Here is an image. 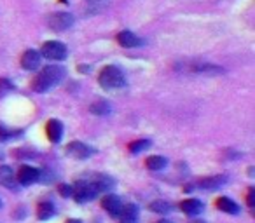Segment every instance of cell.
Here are the masks:
<instances>
[{
	"mask_svg": "<svg viewBox=\"0 0 255 223\" xmlns=\"http://www.w3.org/2000/svg\"><path fill=\"white\" fill-rule=\"evenodd\" d=\"M63 77H65L63 68L51 65V67H46L44 70H40L39 74L35 75V78H33V82H32V87H33V91H37V92H47Z\"/></svg>",
	"mask_w": 255,
	"mask_h": 223,
	"instance_id": "cell-1",
	"label": "cell"
},
{
	"mask_svg": "<svg viewBox=\"0 0 255 223\" xmlns=\"http://www.w3.org/2000/svg\"><path fill=\"white\" fill-rule=\"evenodd\" d=\"M98 82L103 89L114 91L124 85V75L117 67H105L98 75Z\"/></svg>",
	"mask_w": 255,
	"mask_h": 223,
	"instance_id": "cell-2",
	"label": "cell"
},
{
	"mask_svg": "<svg viewBox=\"0 0 255 223\" xmlns=\"http://www.w3.org/2000/svg\"><path fill=\"white\" fill-rule=\"evenodd\" d=\"M72 195L77 202H88L98 195V188L93 181H77L72 187Z\"/></svg>",
	"mask_w": 255,
	"mask_h": 223,
	"instance_id": "cell-3",
	"label": "cell"
},
{
	"mask_svg": "<svg viewBox=\"0 0 255 223\" xmlns=\"http://www.w3.org/2000/svg\"><path fill=\"white\" fill-rule=\"evenodd\" d=\"M42 56L49 58V60L61 61L67 58V47L65 44L58 42V40H49L42 46Z\"/></svg>",
	"mask_w": 255,
	"mask_h": 223,
	"instance_id": "cell-4",
	"label": "cell"
},
{
	"mask_svg": "<svg viewBox=\"0 0 255 223\" xmlns=\"http://www.w3.org/2000/svg\"><path fill=\"white\" fill-rule=\"evenodd\" d=\"M47 23L54 32H63V30L70 28L74 25V16L68 14V12H54V14L49 16Z\"/></svg>",
	"mask_w": 255,
	"mask_h": 223,
	"instance_id": "cell-5",
	"label": "cell"
},
{
	"mask_svg": "<svg viewBox=\"0 0 255 223\" xmlns=\"http://www.w3.org/2000/svg\"><path fill=\"white\" fill-rule=\"evenodd\" d=\"M67 153L74 159H88L93 153V149L82 142H72L67 145Z\"/></svg>",
	"mask_w": 255,
	"mask_h": 223,
	"instance_id": "cell-6",
	"label": "cell"
},
{
	"mask_svg": "<svg viewBox=\"0 0 255 223\" xmlns=\"http://www.w3.org/2000/svg\"><path fill=\"white\" fill-rule=\"evenodd\" d=\"M40 176V171L37 167H32V166H21V169L18 171V181L25 187L28 185L35 183Z\"/></svg>",
	"mask_w": 255,
	"mask_h": 223,
	"instance_id": "cell-7",
	"label": "cell"
},
{
	"mask_svg": "<svg viewBox=\"0 0 255 223\" xmlns=\"http://www.w3.org/2000/svg\"><path fill=\"white\" fill-rule=\"evenodd\" d=\"M102 208L109 213L110 216H119L121 209H123V202L117 195L114 194H107L105 197L102 199Z\"/></svg>",
	"mask_w": 255,
	"mask_h": 223,
	"instance_id": "cell-8",
	"label": "cell"
},
{
	"mask_svg": "<svg viewBox=\"0 0 255 223\" xmlns=\"http://www.w3.org/2000/svg\"><path fill=\"white\" fill-rule=\"evenodd\" d=\"M46 133H47V138L51 140L53 143H58L63 136V124L56 119H51L46 126Z\"/></svg>",
	"mask_w": 255,
	"mask_h": 223,
	"instance_id": "cell-9",
	"label": "cell"
},
{
	"mask_svg": "<svg viewBox=\"0 0 255 223\" xmlns=\"http://www.w3.org/2000/svg\"><path fill=\"white\" fill-rule=\"evenodd\" d=\"M39 65H40V54L37 51L30 49L21 56V67L25 70H35Z\"/></svg>",
	"mask_w": 255,
	"mask_h": 223,
	"instance_id": "cell-10",
	"label": "cell"
},
{
	"mask_svg": "<svg viewBox=\"0 0 255 223\" xmlns=\"http://www.w3.org/2000/svg\"><path fill=\"white\" fill-rule=\"evenodd\" d=\"M180 209L189 216H196L203 211V202L198 201V199H185V201L180 202Z\"/></svg>",
	"mask_w": 255,
	"mask_h": 223,
	"instance_id": "cell-11",
	"label": "cell"
},
{
	"mask_svg": "<svg viewBox=\"0 0 255 223\" xmlns=\"http://www.w3.org/2000/svg\"><path fill=\"white\" fill-rule=\"evenodd\" d=\"M119 216H121V223H136V220H138V208L135 204L124 206L121 209Z\"/></svg>",
	"mask_w": 255,
	"mask_h": 223,
	"instance_id": "cell-12",
	"label": "cell"
},
{
	"mask_svg": "<svg viewBox=\"0 0 255 223\" xmlns=\"http://www.w3.org/2000/svg\"><path fill=\"white\" fill-rule=\"evenodd\" d=\"M117 42L123 47H138L140 44H142V40L131 32H121L119 35H117Z\"/></svg>",
	"mask_w": 255,
	"mask_h": 223,
	"instance_id": "cell-13",
	"label": "cell"
},
{
	"mask_svg": "<svg viewBox=\"0 0 255 223\" xmlns=\"http://www.w3.org/2000/svg\"><path fill=\"white\" fill-rule=\"evenodd\" d=\"M16 178L14 173L9 166H0V185H4L7 188H14L16 187Z\"/></svg>",
	"mask_w": 255,
	"mask_h": 223,
	"instance_id": "cell-14",
	"label": "cell"
},
{
	"mask_svg": "<svg viewBox=\"0 0 255 223\" xmlns=\"http://www.w3.org/2000/svg\"><path fill=\"white\" fill-rule=\"evenodd\" d=\"M217 208H219L220 211H224V213H229V215H238V213H240V206H238L234 201H231V199H227V197H219V199H217Z\"/></svg>",
	"mask_w": 255,
	"mask_h": 223,
	"instance_id": "cell-15",
	"label": "cell"
},
{
	"mask_svg": "<svg viewBox=\"0 0 255 223\" xmlns=\"http://www.w3.org/2000/svg\"><path fill=\"white\" fill-rule=\"evenodd\" d=\"M147 167H149L150 171H161V169H164L166 167V164H168V160L164 159V157H161V155H152V157H149L147 159Z\"/></svg>",
	"mask_w": 255,
	"mask_h": 223,
	"instance_id": "cell-16",
	"label": "cell"
},
{
	"mask_svg": "<svg viewBox=\"0 0 255 223\" xmlns=\"http://www.w3.org/2000/svg\"><path fill=\"white\" fill-rule=\"evenodd\" d=\"M226 183V176H213V178H205L199 181L201 188H219Z\"/></svg>",
	"mask_w": 255,
	"mask_h": 223,
	"instance_id": "cell-17",
	"label": "cell"
},
{
	"mask_svg": "<svg viewBox=\"0 0 255 223\" xmlns=\"http://www.w3.org/2000/svg\"><path fill=\"white\" fill-rule=\"evenodd\" d=\"M54 215V206L51 202H40L37 208V216L39 220H49Z\"/></svg>",
	"mask_w": 255,
	"mask_h": 223,
	"instance_id": "cell-18",
	"label": "cell"
},
{
	"mask_svg": "<svg viewBox=\"0 0 255 223\" xmlns=\"http://www.w3.org/2000/svg\"><path fill=\"white\" fill-rule=\"evenodd\" d=\"M91 112L95 115H107L112 112V106H110V103H107V101H96L91 105Z\"/></svg>",
	"mask_w": 255,
	"mask_h": 223,
	"instance_id": "cell-19",
	"label": "cell"
},
{
	"mask_svg": "<svg viewBox=\"0 0 255 223\" xmlns=\"http://www.w3.org/2000/svg\"><path fill=\"white\" fill-rule=\"evenodd\" d=\"M93 183L96 185L98 192H105V190H109V188L114 187V180L109 176H98L96 178V181H93Z\"/></svg>",
	"mask_w": 255,
	"mask_h": 223,
	"instance_id": "cell-20",
	"label": "cell"
},
{
	"mask_svg": "<svg viewBox=\"0 0 255 223\" xmlns=\"http://www.w3.org/2000/svg\"><path fill=\"white\" fill-rule=\"evenodd\" d=\"M149 209L150 211H154V213H170L171 211V204L170 202H166V201H154L152 204L149 206Z\"/></svg>",
	"mask_w": 255,
	"mask_h": 223,
	"instance_id": "cell-21",
	"label": "cell"
},
{
	"mask_svg": "<svg viewBox=\"0 0 255 223\" xmlns=\"http://www.w3.org/2000/svg\"><path fill=\"white\" fill-rule=\"evenodd\" d=\"M150 142L149 140H136V142H133L131 145H129V152L131 153H140L142 150L149 149Z\"/></svg>",
	"mask_w": 255,
	"mask_h": 223,
	"instance_id": "cell-22",
	"label": "cell"
},
{
	"mask_svg": "<svg viewBox=\"0 0 255 223\" xmlns=\"http://www.w3.org/2000/svg\"><path fill=\"white\" fill-rule=\"evenodd\" d=\"M247 201H248V206H250V208H255V188H250V190H248Z\"/></svg>",
	"mask_w": 255,
	"mask_h": 223,
	"instance_id": "cell-23",
	"label": "cell"
},
{
	"mask_svg": "<svg viewBox=\"0 0 255 223\" xmlns=\"http://www.w3.org/2000/svg\"><path fill=\"white\" fill-rule=\"evenodd\" d=\"M60 190H61V194H63V197H70V195H72V187H67V185H61Z\"/></svg>",
	"mask_w": 255,
	"mask_h": 223,
	"instance_id": "cell-24",
	"label": "cell"
},
{
	"mask_svg": "<svg viewBox=\"0 0 255 223\" xmlns=\"http://www.w3.org/2000/svg\"><path fill=\"white\" fill-rule=\"evenodd\" d=\"M67 223H81V222H79V220H68Z\"/></svg>",
	"mask_w": 255,
	"mask_h": 223,
	"instance_id": "cell-25",
	"label": "cell"
},
{
	"mask_svg": "<svg viewBox=\"0 0 255 223\" xmlns=\"http://www.w3.org/2000/svg\"><path fill=\"white\" fill-rule=\"evenodd\" d=\"M156 223H171V222H168V220H161V222H156Z\"/></svg>",
	"mask_w": 255,
	"mask_h": 223,
	"instance_id": "cell-26",
	"label": "cell"
},
{
	"mask_svg": "<svg viewBox=\"0 0 255 223\" xmlns=\"http://www.w3.org/2000/svg\"><path fill=\"white\" fill-rule=\"evenodd\" d=\"M89 2H98V0H89Z\"/></svg>",
	"mask_w": 255,
	"mask_h": 223,
	"instance_id": "cell-27",
	"label": "cell"
},
{
	"mask_svg": "<svg viewBox=\"0 0 255 223\" xmlns=\"http://www.w3.org/2000/svg\"><path fill=\"white\" fill-rule=\"evenodd\" d=\"M0 208H2V202H0Z\"/></svg>",
	"mask_w": 255,
	"mask_h": 223,
	"instance_id": "cell-28",
	"label": "cell"
}]
</instances>
